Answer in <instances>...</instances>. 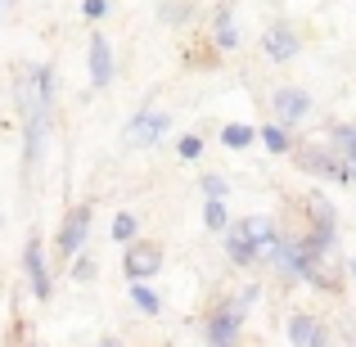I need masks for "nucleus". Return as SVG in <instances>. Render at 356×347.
<instances>
[{
  "label": "nucleus",
  "instance_id": "obj_3",
  "mask_svg": "<svg viewBox=\"0 0 356 347\" xmlns=\"http://www.w3.org/2000/svg\"><path fill=\"white\" fill-rule=\"evenodd\" d=\"M239 321H243L239 307H221V312L212 316V325H208L212 347H235V339H239Z\"/></svg>",
  "mask_w": 356,
  "mask_h": 347
},
{
  "label": "nucleus",
  "instance_id": "obj_14",
  "mask_svg": "<svg viewBox=\"0 0 356 347\" xmlns=\"http://www.w3.org/2000/svg\"><path fill=\"white\" fill-rule=\"evenodd\" d=\"M261 140H266L270 154H284V149H289V136H284L280 127H266V131H261Z\"/></svg>",
  "mask_w": 356,
  "mask_h": 347
},
{
  "label": "nucleus",
  "instance_id": "obj_24",
  "mask_svg": "<svg viewBox=\"0 0 356 347\" xmlns=\"http://www.w3.org/2000/svg\"><path fill=\"white\" fill-rule=\"evenodd\" d=\"M352 271H356V261H352Z\"/></svg>",
  "mask_w": 356,
  "mask_h": 347
},
{
  "label": "nucleus",
  "instance_id": "obj_2",
  "mask_svg": "<svg viewBox=\"0 0 356 347\" xmlns=\"http://www.w3.org/2000/svg\"><path fill=\"white\" fill-rule=\"evenodd\" d=\"M307 113H312V95L307 90H293V86L275 90V118L280 122H302Z\"/></svg>",
  "mask_w": 356,
  "mask_h": 347
},
{
  "label": "nucleus",
  "instance_id": "obj_13",
  "mask_svg": "<svg viewBox=\"0 0 356 347\" xmlns=\"http://www.w3.org/2000/svg\"><path fill=\"white\" fill-rule=\"evenodd\" d=\"M221 140H226L230 149H243L252 140V127H226V131H221Z\"/></svg>",
  "mask_w": 356,
  "mask_h": 347
},
{
  "label": "nucleus",
  "instance_id": "obj_20",
  "mask_svg": "<svg viewBox=\"0 0 356 347\" xmlns=\"http://www.w3.org/2000/svg\"><path fill=\"white\" fill-rule=\"evenodd\" d=\"M252 302H257V284H248V289H243V293H239V302H235V307H239V312H248V307H252Z\"/></svg>",
  "mask_w": 356,
  "mask_h": 347
},
{
  "label": "nucleus",
  "instance_id": "obj_18",
  "mask_svg": "<svg viewBox=\"0 0 356 347\" xmlns=\"http://www.w3.org/2000/svg\"><path fill=\"white\" fill-rule=\"evenodd\" d=\"M203 190H208V199H212V203L226 199V181H221V176H203Z\"/></svg>",
  "mask_w": 356,
  "mask_h": 347
},
{
  "label": "nucleus",
  "instance_id": "obj_19",
  "mask_svg": "<svg viewBox=\"0 0 356 347\" xmlns=\"http://www.w3.org/2000/svg\"><path fill=\"white\" fill-rule=\"evenodd\" d=\"M176 149H181V158H199V154H203V140H199V136H185Z\"/></svg>",
  "mask_w": 356,
  "mask_h": 347
},
{
  "label": "nucleus",
  "instance_id": "obj_6",
  "mask_svg": "<svg viewBox=\"0 0 356 347\" xmlns=\"http://www.w3.org/2000/svg\"><path fill=\"white\" fill-rule=\"evenodd\" d=\"M90 81L95 86H108L113 81V50H108V36H90Z\"/></svg>",
  "mask_w": 356,
  "mask_h": 347
},
{
  "label": "nucleus",
  "instance_id": "obj_15",
  "mask_svg": "<svg viewBox=\"0 0 356 347\" xmlns=\"http://www.w3.org/2000/svg\"><path fill=\"white\" fill-rule=\"evenodd\" d=\"M203 221H208V230H221V226H226V203H208V212H203Z\"/></svg>",
  "mask_w": 356,
  "mask_h": 347
},
{
  "label": "nucleus",
  "instance_id": "obj_9",
  "mask_svg": "<svg viewBox=\"0 0 356 347\" xmlns=\"http://www.w3.org/2000/svg\"><path fill=\"white\" fill-rule=\"evenodd\" d=\"M23 261H27V275H32V293L36 298H50V271H45V261H41V239H27V252H23Z\"/></svg>",
  "mask_w": 356,
  "mask_h": 347
},
{
  "label": "nucleus",
  "instance_id": "obj_21",
  "mask_svg": "<svg viewBox=\"0 0 356 347\" xmlns=\"http://www.w3.org/2000/svg\"><path fill=\"white\" fill-rule=\"evenodd\" d=\"M108 9V0H86V18H99Z\"/></svg>",
  "mask_w": 356,
  "mask_h": 347
},
{
  "label": "nucleus",
  "instance_id": "obj_8",
  "mask_svg": "<svg viewBox=\"0 0 356 347\" xmlns=\"http://www.w3.org/2000/svg\"><path fill=\"white\" fill-rule=\"evenodd\" d=\"M289 343L293 347H325V330L316 316H289Z\"/></svg>",
  "mask_w": 356,
  "mask_h": 347
},
{
  "label": "nucleus",
  "instance_id": "obj_10",
  "mask_svg": "<svg viewBox=\"0 0 356 347\" xmlns=\"http://www.w3.org/2000/svg\"><path fill=\"white\" fill-rule=\"evenodd\" d=\"M230 261H235V266H248V261H257L261 252H257V243H252V234H248V226H235L230 230Z\"/></svg>",
  "mask_w": 356,
  "mask_h": 347
},
{
  "label": "nucleus",
  "instance_id": "obj_11",
  "mask_svg": "<svg viewBox=\"0 0 356 347\" xmlns=\"http://www.w3.org/2000/svg\"><path fill=\"white\" fill-rule=\"evenodd\" d=\"M261 45H266V54H270V59H293V50H298L293 32H284V27H270V32L261 36Z\"/></svg>",
  "mask_w": 356,
  "mask_h": 347
},
{
  "label": "nucleus",
  "instance_id": "obj_22",
  "mask_svg": "<svg viewBox=\"0 0 356 347\" xmlns=\"http://www.w3.org/2000/svg\"><path fill=\"white\" fill-rule=\"evenodd\" d=\"M5 9H9V0H0V18H5Z\"/></svg>",
  "mask_w": 356,
  "mask_h": 347
},
{
  "label": "nucleus",
  "instance_id": "obj_7",
  "mask_svg": "<svg viewBox=\"0 0 356 347\" xmlns=\"http://www.w3.org/2000/svg\"><path fill=\"white\" fill-rule=\"evenodd\" d=\"M163 131H167V113H140L127 127V145H140V149H145V145H154Z\"/></svg>",
  "mask_w": 356,
  "mask_h": 347
},
{
  "label": "nucleus",
  "instance_id": "obj_16",
  "mask_svg": "<svg viewBox=\"0 0 356 347\" xmlns=\"http://www.w3.org/2000/svg\"><path fill=\"white\" fill-rule=\"evenodd\" d=\"M131 298H136V302H140V307H145V312H149V316H154V312H158V293H154V289H145V284H136V289H131Z\"/></svg>",
  "mask_w": 356,
  "mask_h": 347
},
{
  "label": "nucleus",
  "instance_id": "obj_1",
  "mask_svg": "<svg viewBox=\"0 0 356 347\" xmlns=\"http://www.w3.org/2000/svg\"><path fill=\"white\" fill-rule=\"evenodd\" d=\"M298 167H307V172L316 176H334V181H348L352 167L339 158V145H330V140H312V145L298 149Z\"/></svg>",
  "mask_w": 356,
  "mask_h": 347
},
{
  "label": "nucleus",
  "instance_id": "obj_4",
  "mask_svg": "<svg viewBox=\"0 0 356 347\" xmlns=\"http://www.w3.org/2000/svg\"><path fill=\"white\" fill-rule=\"evenodd\" d=\"M86 230H90V208H72L68 221H63V230H59V252H63V257H72V252L81 248Z\"/></svg>",
  "mask_w": 356,
  "mask_h": 347
},
{
  "label": "nucleus",
  "instance_id": "obj_17",
  "mask_svg": "<svg viewBox=\"0 0 356 347\" xmlns=\"http://www.w3.org/2000/svg\"><path fill=\"white\" fill-rule=\"evenodd\" d=\"M131 234H136V217H131V212H122V217L113 221V239H131Z\"/></svg>",
  "mask_w": 356,
  "mask_h": 347
},
{
  "label": "nucleus",
  "instance_id": "obj_23",
  "mask_svg": "<svg viewBox=\"0 0 356 347\" xmlns=\"http://www.w3.org/2000/svg\"><path fill=\"white\" fill-rule=\"evenodd\" d=\"M99 347H122V343H113V339H108V343H99Z\"/></svg>",
  "mask_w": 356,
  "mask_h": 347
},
{
  "label": "nucleus",
  "instance_id": "obj_5",
  "mask_svg": "<svg viewBox=\"0 0 356 347\" xmlns=\"http://www.w3.org/2000/svg\"><path fill=\"white\" fill-rule=\"evenodd\" d=\"M158 266H163V252H158L154 243H136V248L127 252V275L136 280V284H140V280H149Z\"/></svg>",
  "mask_w": 356,
  "mask_h": 347
},
{
  "label": "nucleus",
  "instance_id": "obj_12",
  "mask_svg": "<svg viewBox=\"0 0 356 347\" xmlns=\"http://www.w3.org/2000/svg\"><path fill=\"white\" fill-rule=\"evenodd\" d=\"M217 45H221V50H235V45H239L235 23H230V9H221V14H217Z\"/></svg>",
  "mask_w": 356,
  "mask_h": 347
}]
</instances>
